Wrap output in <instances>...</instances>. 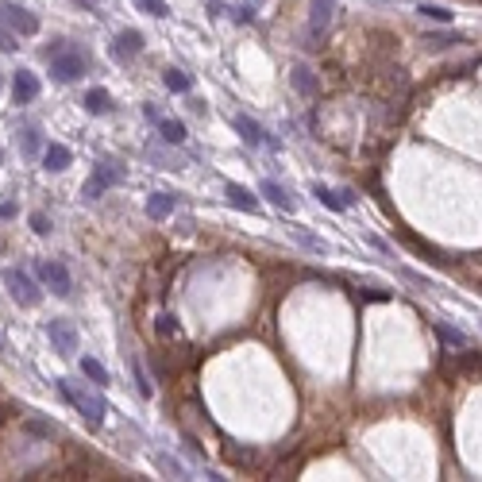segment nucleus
Segmentation results:
<instances>
[{
  "instance_id": "obj_1",
  "label": "nucleus",
  "mask_w": 482,
  "mask_h": 482,
  "mask_svg": "<svg viewBox=\"0 0 482 482\" xmlns=\"http://www.w3.org/2000/svg\"><path fill=\"white\" fill-rule=\"evenodd\" d=\"M42 59L50 62V74L59 77V81H77L85 74V54L77 47H70L66 39H59L54 47L42 50Z\"/></svg>"
},
{
  "instance_id": "obj_2",
  "label": "nucleus",
  "mask_w": 482,
  "mask_h": 482,
  "mask_svg": "<svg viewBox=\"0 0 482 482\" xmlns=\"http://www.w3.org/2000/svg\"><path fill=\"white\" fill-rule=\"evenodd\" d=\"M54 386H59V394L77 409V413H85V421H89L93 428L104 421V413H109V409H104V398H100V394H93V390H85V386H77L74 378H59Z\"/></svg>"
},
{
  "instance_id": "obj_3",
  "label": "nucleus",
  "mask_w": 482,
  "mask_h": 482,
  "mask_svg": "<svg viewBox=\"0 0 482 482\" xmlns=\"http://www.w3.org/2000/svg\"><path fill=\"white\" fill-rule=\"evenodd\" d=\"M4 286H8L12 301L24 305V309H35L42 301V290L35 286V278L27 274V270H20V266H8V270H4Z\"/></svg>"
},
{
  "instance_id": "obj_4",
  "label": "nucleus",
  "mask_w": 482,
  "mask_h": 482,
  "mask_svg": "<svg viewBox=\"0 0 482 482\" xmlns=\"http://www.w3.org/2000/svg\"><path fill=\"white\" fill-rule=\"evenodd\" d=\"M336 0H313L309 4V31H305V50H320V39L328 35V24H332Z\"/></svg>"
},
{
  "instance_id": "obj_5",
  "label": "nucleus",
  "mask_w": 482,
  "mask_h": 482,
  "mask_svg": "<svg viewBox=\"0 0 482 482\" xmlns=\"http://www.w3.org/2000/svg\"><path fill=\"white\" fill-rule=\"evenodd\" d=\"M120 182H124V166H120V162H97V170H93V178L85 182L81 197L97 201L104 189H112V185H120Z\"/></svg>"
},
{
  "instance_id": "obj_6",
  "label": "nucleus",
  "mask_w": 482,
  "mask_h": 482,
  "mask_svg": "<svg viewBox=\"0 0 482 482\" xmlns=\"http://www.w3.org/2000/svg\"><path fill=\"white\" fill-rule=\"evenodd\" d=\"M39 282L47 286L54 297H70V293H74V278H70V270L59 258H42L39 263Z\"/></svg>"
},
{
  "instance_id": "obj_7",
  "label": "nucleus",
  "mask_w": 482,
  "mask_h": 482,
  "mask_svg": "<svg viewBox=\"0 0 482 482\" xmlns=\"http://www.w3.org/2000/svg\"><path fill=\"white\" fill-rule=\"evenodd\" d=\"M47 340L54 343L59 355H74V351H77V328H74V320H47Z\"/></svg>"
},
{
  "instance_id": "obj_8",
  "label": "nucleus",
  "mask_w": 482,
  "mask_h": 482,
  "mask_svg": "<svg viewBox=\"0 0 482 482\" xmlns=\"http://www.w3.org/2000/svg\"><path fill=\"white\" fill-rule=\"evenodd\" d=\"M224 459L235 467V471H263L266 467V456L258 448H247V444H228Z\"/></svg>"
},
{
  "instance_id": "obj_9",
  "label": "nucleus",
  "mask_w": 482,
  "mask_h": 482,
  "mask_svg": "<svg viewBox=\"0 0 482 482\" xmlns=\"http://www.w3.org/2000/svg\"><path fill=\"white\" fill-rule=\"evenodd\" d=\"M232 127H235V135H240V139L247 143V147H263V143L278 147V143L263 132V124H258V120H251L247 112H235V116H232Z\"/></svg>"
},
{
  "instance_id": "obj_10",
  "label": "nucleus",
  "mask_w": 482,
  "mask_h": 482,
  "mask_svg": "<svg viewBox=\"0 0 482 482\" xmlns=\"http://www.w3.org/2000/svg\"><path fill=\"white\" fill-rule=\"evenodd\" d=\"M0 16H4V24H12V31H16V35H39V16L27 12L24 4H4Z\"/></svg>"
},
{
  "instance_id": "obj_11",
  "label": "nucleus",
  "mask_w": 482,
  "mask_h": 482,
  "mask_svg": "<svg viewBox=\"0 0 482 482\" xmlns=\"http://www.w3.org/2000/svg\"><path fill=\"white\" fill-rule=\"evenodd\" d=\"M444 371L448 374H456V378H463V374H474V371H482V351H474V348H459L456 355L444 363Z\"/></svg>"
},
{
  "instance_id": "obj_12",
  "label": "nucleus",
  "mask_w": 482,
  "mask_h": 482,
  "mask_svg": "<svg viewBox=\"0 0 482 482\" xmlns=\"http://www.w3.org/2000/svg\"><path fill=\"white\" fill-rule=\"evenodd\" d=\"M12 97H16V104H31V100L39 97V77H35L31 70H16V77H12Z\"/></svg>"
},
{
  "instance_id": "obj_13",
  "label": "nucleus",
  "mask_w": 482,
  "mask_h": 482,
  "mask_svg": "<svg viewBox=\"0 0 482 482\" xmlns=\"http://www.w3.org/2000/svg\"><path fill=\"white\" fill-rule=\"evenodd\" d=\"M70 162H74V155H70L66 143H47V147H42V170L62 174V170H70Z\"/></svg>"
},
{
  "instance_id": "obj_14",
  "label": "nucleus",
  "mask_w": 482,
  "mask_h": 482,
  "mask_svg": "<svg viewBox=\"0 0 482 482\" xmlns=\"http://www.w3.org/2000/svg\"><path fill=\"white\" fill-rule=\"evenodd\" d=\"M112 54H116V59H135V54H143V35L139 31H132V27H127V31H120L116 39H112Z\"/></svg>"
},
{
  "instance_id": "obj_15",
  "label": "nucleus",
  "mask_w": 482,
  "mask_h": 482,
  "mask_svg": "<svg viewBox=\"0 0 482 482\" xmlns=\"http://www.w3.org/2000/svg\"><path fill=\"white\" fill-rule=\"evenodd\" d=\"M263 197L270 201V205H274L278 212H293V197H290V189H286V185H278L274 178H263Z\"/></svg>"
},
{
  "instance_id": "obj_16",
  "label": "nucleus",
  "mask_w": 482,
  "mask_h": 482,
  "mask_svg": "<svg viewBox=\"0 0 482 482\" xmlns=\"http://www.w3.org/2000/svg\"><path fill=\"white\" fill-rule=\"evenodd\" d=\"M174 208H178L174 193H155V197L147 201V217L150 220H166V217H174Z\"/></svg>"
},
{
  "instance_id": "obj_17",
  "label": "nucleus",
  "mask_w": 482,
  "mask_h": 482,
  "mask_svg": "<svg viewBox=\"0 0 482 482\" xmlns=\"http://www.w3.org/2000/svg\"><path fill=\"white\" fill-rule=\"evenodd\" d=\"M228 205H235V208H243V212H258V201H255V193L247 189V185H228Z\"/></svg>"
},
{
  "instance_id": "obj_18",
  "label": "nucleus",
  "mask_w": 482,
  "mask_h": 482,
  "mask_svg": "<svg viewBox=\"0 0 482 482\" xmlns=\"http://www.w3.org/2000/svg\"><path fill=\"white\" fill-rule=\"evenodd\" d=\"M85 109L93 112V116H104V112H112V97L100 85H93L89 93H85Z\"/></svg>"
},
{
  "instance_id": "obj_19",
  "label": "nucleus",
  "mask_w": 482,
  "mask_h": 482,
  "mask_svg": "<svg viewBox=\"0 0 482 482\" xmlns=\"http://www.w3.org/2000/svg\"><path fill=\"white\" fill-rule=\"evenodd\" d=\"M313 197L320 201L325 208H332V212H343V208H348V201H343V189H340V193H332L328 185H313Z\"/></svg>"
},
{
  "instance_id": "obj_20",
  "label": "nucleus",
  "mask_w": 482,
  "mask_h": 482,
  "mask_svg": "<svg viewBox=\"0 0 482 482\" xmlns=\"http://www.w3.org/2000/svg\"><path fill=\"white\" fill-rule=\"evenodd\" d=\"M293 89H297L301 97H313L316 93V77L309 66H293Z\"/></svg>"
},
{
  "instance_id": "obj_21",
  "label": "nucleus",
  "mask_w": 482,
  "mask_h": 482,
  "mask_svg": "<svg viewBox=\"0 0 482 482\" xmlns=\"http://www.w3.org/2000/svg\"><path fill=\"white\" fill-rule=\"evenodd\" d=\"M162 81H166V89H170V93H189V89H193V77L185 74V70H174V66H170L166 74H162Z\"/></svg>"
},
{
  "instance_id": "obj_22",
  "label": "nucleus",
  "mask_w": 482,
  "mask_h": 482,
  "mask_svg": "<svg viewBox=\"0 0 482 482\" xmlns=\"http://www.w3.org/2000/svg\"><path fill=\"white\" fill-rule=\"evenodd\" d=\"M81 374L89 378L93 386H109V382H112V378H109V371H104V366H100L97 359H89V355L81 359Z\"/></svg>"
},
{
  "instance_id": "obj_23",
  "label": "nucleus",
  "mask_w": 482,
  "mask_h": 482,
  "mask_svg": "<svg viewBox=\"0 0 482 482\" xmlns=\"http://www.w3.org/2000/svg\"><path fill=\"white\" fill-rule=\"evenodd\" d=\"M158 135L178 147V143H185V124L182 120H158Z\"/></svg>"
},
{
  "instance_id": "obj_24",
  "label": "nucleus",
  "mask_w": 482,
  "mask_h": 482,
  "mask_svg": "<svg viewBox=\"0 0 482 482\" xmlns=\"http://www.w3.org/2000/svg\"><path fill=\"white\" fill-rule=\"evenodd\" d=\"M155 332L162 336V340H178V336H182V325H178V316L174 313H162L155 320Z\"/></svg>"
},
{
  "instance_id": "obj_25",
  "label": "nucleus",
  "mask_w": 482,
  "mask_h": 482,
  "mask_svg": "<svg viewBox=\"0 0 482 482\" xmlns=\"http://www.w3.org/2000/svg\"><path fill=\"white\" fill-rule=\"evenodd\" d=\"M417 16L436 20V24H451V16H456V12H451V8H444V4H417Z\"/></svg>"
},
{
  "instance_id": "obj_26",
  "label": "nucleus",
  "mask_w": 482,
  "mask_h": 482,
  "mask_svg": "<svg viewBox=\"0 0 482 482\" xmlns=\"http://www.w3.org/2000/svg\"><path fill=\"white\" fill-rule=\"evenodd\" d=\"M436 336H440V343H448V348H471V340H467L459 328H448V325H436Z\"/></svg>"
},
{
  "instance_id": "obj_27",
  "label": "nucleus",
  "mask_w": 482,
  "mask_h": 482,
  "mask_svg": "<svg viewBox=\"0 0 482 482\" xmlns=\"http://www.w3.org/2000/svg\"><path fill=\"white\" fill-rule=\"evenodd\" d=\"M135 8H139V12H147V16H155V20L170 16V8H166V0H135Z\"/></svg>"
},
{
  "instance_id": "obj_28",
  "label": "nucleus",
  "mask_w": 482,
  "mask_h": 482,
  "mask_svg": "<svg viewBox=\"0 0 482 482\" xmlns=\"http://www.w3.org/2000/svg\"><path fill=\"white\" fill-rule=\"evenodd\" d=\"M20 135H24V139H20V143H24V155H39V147H42V139H39V127H24V132H20Z\"/></svg>"
},
{
  "instance_id": "obj_29",
  "label": "nucleus",
  "mask_w": 482,
  "mask_h": 482,
  "mask_svg": "<svg viewBox=\"0 0 482 482\" xmlns=\"http://www.w3.org/2000/svg\"><path fill=\"white\" fill-rule=\"evenodd\" d=\"M135 390H139V398H150V394H155V390H150V382H147V374H143V366H139V363H135Z\"/></svg>"
},
{
  "instance_id": "obj_30",
  "label": "nucleus",
  "mask_w": 482,
  "mask_h": 482,
  "mask_svg": "<svg viewBox=\"0 0 482 482\" xmlns=\"http://www.w3.org/2000/svg\"><path fill=\"white\" fill-rule=\"evenodd\" d=\"M31 232L35 235H50V220L42 212H31Z\"/></svg>"
},
{
  "instance_id": "obj_31",
  "label": "nucleus",
  "mask_w": 482,
  "mask_h": 482,
  "mask_svg": "<svg viewBox=\"0 0 482 482\" xmlns=\"http://www.w3.org/2000/svg\"><path fill=\"white\" fill-rule=\"evenodd\" d=\"M293 240H297V243H305V247H313V251H325V243H320V240H313V235H309V232H301V228H293Z\"/></svg>"
},
{
  "instance_id": "obj_32",
  "label": "nucleus",
  "mask_w": 482,
  "mask_h": 482,
  "mask_svg": "<svg viewBox=\"0 0 482 482\" xmlns=\"http://www.w3.org/2000/svg\"><path fill=\"white\" fill-rule=\"evenodd\" d=\"M433 47H451V42H463V35H428Z\"/></svg>"
},
{
  "instance_id": "obj_33",
  "label": "nucleus",
  "mask_w": 482,
  "mask_h": 482,
  "mask_svg": "<svg viewBox=\"0 0 482 482\" xmlns=\"http://www.w3.org/2000/svg\"><path fill=\"white\" fill-rule=\"evenodd\" d=\"M232 20H240V24H251V20H255V8H251V4H243V8H232Z\"/></svg>"
},
{
  "instance_id": "obj_34",
  "label": "nucleus",
  "mask_w": 482,
  "mask_h": 482,
  "mask_svg": "<svg viewBox=\"0 0 482 482\" xmlns=\"http://www.w3.org/2000/svg\"><path fill=\"white\" fill-rule=\"evenodd\" d=\"M0 50H16V39H12V31L4 24H0Z\"/></svg>"
},
{
  "instance_id": "obj_35",
  "label": "nucleus",
  "mask_w": 482,
  "mask_h": 482,
  "mask_svg": "<svg viewBox=\"0 0 482 482\" xmlns=\"http://www.w3.org/2000/svg\"><path fill=\"white\" fill-rule=\"evenodd\" d=\"M20 208H16V201H0V220H12Z\"/></svg>"
},
{
  "instance_id": "obj_36",
  "label": "nucleus",
  "mask_w": 482,
  "mask_h": 482,
  "mask_svg": "<svg viewBox=\"0 0 482 482\" xmlns=\"http://www.w3.org/2000/svg\"><path fill=\"white\" fill-rule=\"evenodd\" d=\"M143 116H147V120H155V124L162 120V116H158V109H155V104H143Z\"/></svg>"
},
{
  "instance_id": "obj_37",
  "label": "nucleus",
  "mask_w": 482,
  "mask_h": 482,
  "mask_svg": "<svg viewBox=\"0 0 482 482\" xmlns=\"http://www.w3.org/2000/svg\"><path fill=\"white\" fill-rule=\"evenodd\" d=\"M81 4H89V8H93V4H97V0H81Z\"/></svg>"
},
{
  "instance_id": "obj_38",
  "label": "nucleus",
  "mask_w": 482,
  "mask_h": 482,
  "mask_svg": "<svg viewBox=\"0 0 482 482\" xmlns=\"http://www.w3.org/2000/svg\"><path fill=\"white\" fill-rule=\"evenodd\" d=\"M0 421H4V409H0Z\"/></svg>"
},
{
  "instance_id": "obj_39",
  "label": "nucleus",
  "mask_w": 482,
  "mask_h": 482,
  "mask_svg": "<svg viewBox=\"0 0 482 482\" xmlns=\"http://www.w3.org/2000/svg\"><path fill=\"white\" fill-rule=\"evenodd\" d=\"M479 290H482V278H479Z\"/></svg>"
}]
</instances>
